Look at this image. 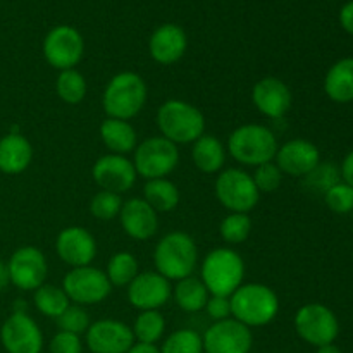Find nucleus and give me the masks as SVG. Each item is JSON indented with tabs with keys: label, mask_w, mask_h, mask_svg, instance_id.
<instances>
[{
	"label": "nucleus",
	"mask_w": 353,
	"mask_h": 353,
	"mask_svg": "<svg viewBox=\"0 0 353 353\" xmlns=\"http://www.w3.org/2000/svg\"><path fill=\"white\" fill-rule=\"evenodd\" d=\"M33 161V147L21 133H7L0 138V171L3 174H21Z\"/></svg>",
	"instance_id": "obj_23"
},
{
	"label": "nucleus",
	"mask_w": 353,
	"mask_h": 353,
	"mask_svg": "<svg viewBox=\"0 0 353 353\" xmlns=\"http://www.w3.org/2000/svg\"><path fill=\"white\" fill-rule=\"evenodd\" d=\"M188 48V37L179 24L165 23L155 28L148 40V52L157 64L171 65L181 61Z\"/></svg>",
	"instance_id": "obj_21"
},
{
	"label": "nucleus",
	"mask_w": 353,
	"mask_h": 353,
	"mask_svg": "<svg viewBox=\"0 0 353 353\" xmlns=\"http://www.w3.org/2000/svg\"><path fill=\"white\" fill-rule=\"evenodd\" d=\"M48 350H50V353H81V338H79L78 334L59 331V333L52 338L50 345H48Z\"/></svg>",
	"instance_id": "obj_40"
},
{
	"label": "nucleus",
	"mask_w": 353,
	"mask_h": 353,
	"mask_svg": "<svg viewBox=\"0 0 353 353\" xmlns=\"http://www.w3.org/2000/svg\"><path fill=\"white\" fill-rule=\"evenodd\" d=\"M92 176L100 190L117 193V195L130 192L138 178L133 161H130L126 155L117 154L102 155L93 164Z\"/></svg>",
	"instance_id": "obj_16"
},
{
	"label": "nucleus",
	"mask_w": 353,
	"mask_h": 353,
	"mask_svg": "<svg viewBox=\"0 0 353 353\" xmlns=\"http://www.w3.org/2000/svg\"><path fill=\"white\" fill-rule=\"evenodd\" d=\"M274 162L283 174L305 178L321 162V152L312 141L295 138L278 147Z\"/></svg>",
	"instance_id": "obj_20"
},
{
	"label": "nucleus",
	"mask_w": 353,
	"mask_h": 353,
	"mask_svg": "<svg viewBox=\"0 0 353 353\" xmlns=\"http://www.w3.org/2000/svg\"><path fill=\"white\" fill-rule=\"evenodd\" d=\"M9 285H10L9 269H7V264H3V262L0 261V292H3Z\"/></svg>",
	"instance_id": "obj_45"
},
{
	"label": "nucleus",
	"mask_w": 353,
	"mask_h": 353,
	"mask_svg": "<svg viewBox=\"0 0 353 353\" xmlns=\"http://www.w3.org/2000/svg\"><path fill=\"white\" fill-rule=\"evenodd\" d=\"M192 161L199 171L216 174L226 164V148L216 137L203 133L199 140L193 141Z\"/></svg>",
	"instance_id": "obj_26"
},
{
	"label": "nucleus",
	"mask_w": 353,
	"mask_h": 353,
	"mask_svg": "<svg viewBox=\"0 0 353 353\" xmlns=\"http://www.w3.org/2000/svg\"><path fill=\"white\" fill-rule=\"evenodd\" d=\"M126 353H161L155 345H145V343H134Z\"/></svg>",
	"instance_id": "obj_44"
},
{
	"label": "nucleus",
	"mask_w": 353,
	"mask_h": 353,
	"mask_svg": "<svg viewBox=\"0 0 353 353\" xmlns=\"http://www.w3.org/2000/svg\"><path fill=\"white\" fill-rule=\"evenodd\" d=\"M205 310H207V314H209V317L214 321V323H217V321L230 319V317H231L230 296L210 295L209 300H207Z\"/></svg>",
	"instance_id": "obj_41"
},
{
	"label": "nucleus",
	"mask_w": 353,
	"mask_h": 353,
	"mask_svg": "<svg viewBox=\"0 0 353 353\" xmlns=\"http://www.w3.org/2000/svg\"><path fill=\"white\" fill-rule=\"evenodd\" d=\"M0 341L7 353H41L43 333L26 312H12L0 330Z\"/></svg>",
	"instance_id": "obj_13"
},
{
	"label": "nucleus",
	"mask_w": 353,
	"mask_h": 353,
	"mask_svg": "<svg viewBox=\"0 0 353 353\" xmlns=\"http://www.w3.org/2000/svg\"><path fill=\"white\" fill-rule=\"evenodd\" d=\"M340 174H341V181L347 183V185H350L353 188V150H350L347 155H345L343 162H341Z\"/></svg>",
	"instance_id": "obj_43"
},
{
	"label": "nucleus",
	"mask_w": 353,
	"mask_h": 353,
	"mask_svg": "<svg viewBox=\"0 0 353 353\" xmlns=\"http://www.w3.org/2000/svg\"><path fill=\"white\" fill-rule=\"evenodd\" d=\"M128 302L131 307L143 310H159L171 300L172 286L169 279L157 271L138 272L137 278L126 286Z\"/></svg>",
	"instance_id": "obj_15"
},
{
	"label": "nucleus",
	"mask_w": 353,
	"mask_h": 353,
	"mask_svg": "<svg viewBox=\"0 0 353 353\" xmlns=\"http://www.w3.org/2000/svg\"><path fill=\"white\" fill-rule=\"evenodd\" d=\"M295 331L305 343L319 348L334 343L340 334L338 317L330 307L323 303H305L295 314Z\"/></svg>",
	"instance_id": "obj_9"
},
{
	"label": "nucleus",
	"mask_w": 353,
	"mask_h": 353,
	"mask_svg": "<svg viewBox=\"0 0 353 353\" xmlns=\"http://www.w3.org/2000/svg\"><path fill=\"white\" fill-rule=\"evenodd\" d=\"M143 200L155 212H171L179 205V190L165 178L148 179L143 186Z\"/></svg>",
	"instance_id": "obj_28"
},
{
	"label": "nucleus",
	"mask_w": 353,
	"mask_h": 353,
	"mask_svg": "<svg viewBox=\"0 0 353 353\" xmlns=\"http://www.w3.org/2000/svg\"><path fill=\"white\" fill-rule=\"evenodd\" d=\"M202 341L205 353H250L254 336L250 327L230 317L210 324Z\"/></svg>",
	"instance_id": "obj_14"
},
{
	"label": "nucleus",
	"mask_w": 353,
	"mask_h": 353,
	"mask_svg": "<svg viewBox=\"0 0 353 353\" xmlns=\"http://www.w3.org/2000/svg\"><path fill=\"white\" fill-rule=\"evenodd\" d=\"M316 353H341V350L336 347V345L331 343V345H324V347H319Z\"/></svg>",
	"instance_id": "obj_46"
},
{
	"label": "nucleus",
	"mask_w": 353,
	"mask_h": 353,
	"mask_svg": "<svg viewBox=\"0 0 353 353\" xmlns=\"http://www.w3.org/2000/svg\"><path fill=\"white\" fill-rule=\"evenodd\" d=\"M119 221L124 233L137 241L150 240L159 230L157 212L143 199H130L123 202Z\"/></svg>",
	"instance_id": "obj_22"
},
{
	"label": "nucleus",
	"mask_w": 353,
	"mask_h": 353,
	"mask_svg": "<svg viewBox=\"0 0 353 353\" xmlns=\"http://www.w3.org/2000/svg\"><path fill=\"white\" fill-rule=\"evenodd\" d=\"M55 252L59 259L69 268L92 265L97 257V241L88 230L81 226L64 228L55 240Z\"/></svg>",
	"instance_id": "obj_18"
},
{
	"label": "nucleus",
	"mask_w": 353,
	"mask_h": 353,
	"mask_svg": "<svg viewBox=\"0 0 353 353\" xmlns=\"http://www.w3.org/2000/svg\"><path fill=\"white\" fill-rule=\"evenodd\" d=\"M324 93L336 103L353 102V57L340 59L327 69Z\"/></svg>",
	"instance_id": "obj_25"
},
{
	"label": "nucleus",
	"mask_w": 353,
	"mask_h": 353,
	"mask_svg": "<svg viewBox=\"0 0 353 353\" xmlns=\"http://www.w3.org/2000/svg\"><path fill=\"white\" fill-rule=\"evenodd\" d=\"M209 296L210 293L207 292L202 279L195 278V276L179 279V281H176L174 288H172V299H174L176 305L183 312L188 314H195L205 309Z\"/></svg>",
	"instance_id": "obj_27"
},
{
	"label": "nucleus",
	"mask_w": 353,
	"mask_h": 353,
	"mask_svg": "<svg viewBox=\"0 0 353 353\" xmlns=\"http://www.w3.org/2000/svg\"><path fill=\"white\" fill-rule=\"evenodd\" d=\"M324 202L327 209L336 214H348L353 210V188L347 183L340 181L334 186H331L324 193Z\"/></svg>",
	"instance_id": "obj_38"
},
{
	"label": "nucleus",
	"mask_w": 353,
	"mask_h": 353,
	"mask_svg": "<svg viewBox=\"0 0 353 353\" xmlns=\"http://www.w3.org/2000/svg\"><path fill=\"white\" fill-rule=\"evenodd\" d=\"M214 192L221 205L230 212L248 214L261 200V192L255 186L254 178L238 168L224 169L219 172Z\"/></svg>",
	"instance_id": "obj_7"
},
{
	"label": "nucleus",
	"mask_w": 353,
	"mask_h": 353,
	"mask_svg": "<svg viewBox=\"0 0 353 353\" xmlns=\"http://www.w3.org/2000/svg\"><path fill=\"white\" fill-rule=\"evenodd\" d=\"M231 317L247 327H262L276 319L279 299L274 290L262 283H245L230 296Z\"/></svg>",
	"instance_id": "obj_2"
},
{
	"label": "nucleus",
	"mask_w": 353,
	"mask_h": 353,
	"mask_svg": "<svg viewBox=\"0 0 353 353\" xmlns=\"http://www.w3.org/2000/svg\"><path fill=\"white\" fill-rule=\"evenodd\" d=\"M148 88L138 72H117L107 83L102 95V107L107 117L130 121L143 110L147 103Z\"/></svg>",
	"instance_id": "obj_1"
},
{
	"label": "nucleus",
	"mask_w": 353,
	"mask_h": 353,
	"mask_svg": "<svg viewBox=\"0 0 353 353\" xmlns=\"http://www.w3.org/2000/svg\"><path fill=\"white\" fill-rule=\"evenodd\" d=\"M43 57L59 72L74 69L85 54L83 34L69 24H59L52 28L43 38Z\"/></svg>",
	"instance_id": "obj_11"
},
{
	"label": "nucleus",
	"mask_w": 353,
	"mask_h": 353,
	"mask_svg": "<svg viewBox=\"0 0 353 353\" xmlns=\"http://www.w3.org/2000/svg\"><path fill=\"white\" fill-rule=\"evenodd\" d=\"M200 279L210 295L231 296L243 285V259L233 248H214L203 259Z\"/></svg>",
	"instance_id": "obj_5"
},
{
	"label": "nucleus",
	"mask_w": 353,
	"mask_h": 353,
	"mask_svg": "<svg viewBox=\"0 0 353 353\" xmlns=\"http://www.w3.org/2000/svg\"><path fill=\"white\" fill-rule=\"evenodd\" d=\"M199 262V248L195 240L185 231H171L159 240L154 250L155 271L169 281H179L193 271Z\"/></svg>",
	"instance_id": "obj_3"
},
{
	"label": "nucleus",
	"mask_w": 353,
	"mask_h": 353,
	"mask_svg": "<svg viewBox=\"0 0 353 353\" xmlns=\"http://www.w3.org/2000/svg\"><path fill=\"white\" fill-rule=\"evenodd\" d=\"M100 140L110 150V154L117 155H128L134 152L138 145V134L137 130L130 121L114 119V117H107L100 124Z\"/></svg>",
	"instance_id": "obj_24"
},
{
	"label": "nucleus",
	"mask_w": 353,
	"mask_h": 353,
	"mask_svg": "<svg viewBox=\"0 0 353 353\" xmlns=\"http://www.w3.org/2000/svg\"><path fill=\"white\" fill-rule=\"evenodd\" d=\"M252 102L262 116L269 119H281L292 109V90L283 79L265 76L252 88Z\"/></svg>",
	"instance_id": "obj_19"
},
{
	"label": "nucleus",
	"mask_w": 353,
	"mask_h": 353,
	"mask_svg": "<svg viewBox=\"0 0 353 353\" xmlns=\"http://www.w3.org/2000/svg\"><path fill=\"white\" fill-rule=\"evenodd\" d=\"M57 326L61 331H65V333H72V334H78L81 336L83 333H86L90 327V316L88 312L85 310V307L81 305H71L57 317Z\"/></svg>",
	"instance_id": "obj_37"
},
{
	"label": "nucleus",
	"mask_w": 353,
	"mask_h": 353,
	"mask_svg": "<svg viewBox=\"0 0 353 353\" xmlns=\"http://www.w3.org/2000/svg\"><path fill=\"white\" fill-rule=\"evenodd\" d=\"M33 302L34 307L38 309V312L43 314L45 317H52V319H57V317L71 305V302H69L68 295L64 293L62 286L59 288V286L47 285V283H43L40 288L34 290Z\"/></svg>",
	"instance_id": "obj_29"
},
{
	"label": "nucleus",
	"mask_w": 353,
	"mask_h": 353,
	"mask_svg": "<svg viewBox=\"0 0 353 353\" xmlns=\"http://www.w3.org/2000/svg\"><path fill=\"white\" fill-rule=\"evenodd\" d=\"M161 353H203V341L196 331L178 330L165 338Z\"/></svg>",
	"instance_id": "obj_35"
},
{
	"label": "nucleus",
	"mask_w": 353,
	"mask_h": 353,
	"mask_svg": "<svg viewBox=\"0 0 353 353\" xmlns=\"http://www.w3.org/2000/svg\"><path fill=\"white\" fill-rule=\"evenodd\" d=\"M340 24L348 34L353 37V0L345 3L340 10Z\"/></svg>",
	"instance_id": "obj_42"
},
{
	"label": "nucleus",
	"mask_w": 353,
	"mask_h": 353,
	"mask_svg": "<svg viewBox=\"0 0 353 353\" xmlns=\"http://www.w3.org/2000/svg\"><path fill=\"white\" fill-rule=\"evenodd\" d=\"M62 290L68 295L69 302L74 305H97L102 303L112 292V285L107 279L105 271L85 265L74 268L62 279Z\"/></svg>",
	"instance_id": "obj_10"
},
{
	"label": "nucleus",
	"mask_w": 353,
	"mask_h": 353,
	"mask_svg": "<svg viewBox=\"0 0 353 353\" xmlns=\"http://www.w3.org/2000/svg\"><path fill=\"white\" fill-rule=\"evenodd\" d=\"M85 334L92 353H126L134 345L133 330L116 319L95 321Z\"/></svg>",
	"instance_id": "obj_17"
},
{
	"label": "nucleus",
	"mask_w": 353,
	"mask_h": 353,
	"mask_svg": "<svg viewBox=\"0 0 353 353\" xmlns=\"http://www.w3.org/2000/svg\"><path fill=\"white\" fill-rule=\"evenodd\" d=\"M254 183L261 193H274L283 183L281 169L276 165V162H265V164L257 165L254 172Z\"/></svg>",
	"instance_id": "obj_39"
},
{
	"label": "nucleus",
	"mask_w": 353,
	"mask_h": 353,
	"mask_svg": "<svg viewBox=\"0 0 353 353\" xmlns=\"http://www.w3.org/2000/svg\"><path fill=\"white\" fill-rule=\"evenodd\" d=\"M341 181L340 169L333 162H319L309 174L303 178V185L316 193H326L331 186Z\"/></svg>",
	"instance_id": "obj_34"
},
{
	"label": "nucleus",
	"mask_w": 353,
	"mask_h": 353,
	"mask_svg": "<svg viewBox=\"0 0 353 353\" xmlns=\"http://www.w3.org/2000/svg\"><path fill=\"white\" fill-rule=\"evenodd\" d=\"M179 164L178 145L164 137H150L134 148L133 165L137 174L148 179L165 178Z\"/></svg>",
	"instance_id": "obj_8"
},
{
	"label": "nucleus",
	"mask_w": 353,
	"mask_h": 353,
	"mask_svg": "<svg viewBox=\"0 0 353 353\" xmlns=\"http://www.w3.org/2000/svg\"><path fill=\"white\" fill-rule=\"evenodd\" d=\"M86 90H88V85H86L85 76L79 71L65 69V71L59 72L57 81H55V92L62 102L69 103V105L81 103L86 97Z\"/></svg>",
	"instance_id": "obj_32"
},
{
	"label": "nucleus",
	"mask_w": 353,
	"mask_h": 353,
	"mask_svg": "<svg viewBox=\"0 0 353 353\" xmlns=\"http://www.w3.org/2000/svg\"><path fill=\"white\" fill-rule=\"evenodd\" d=\"M221 238L228 245H240L248 240L252 233V219L248 214L230 212L219 226Z\"/></svg>",
	"instance_id": "obj_33"
},
{
	"label": "nucleus",
	"mask_w": 353,
	"mask_h": 353,
	"mask_svg": "<svg viewBox=\"0 0 353 353\" xmlns=\"http://www.w3.org/2000/svg\"><path fill=\"white\" fill-rule=\"evenodd\" d=\"M131 330L138 343L155 345L164 336L165 319L159 310H143L138 314Z\"/></svg>",
	"instance_id": "obj_30"
},
{
	"label": "nucleus",
	"mask_w": 353,
	"mask_h": 353,
	"mask_svg": "<svg viewBox=\"0 0 353 353\" xmlns=\"http://www.w3.org/2000/svg\"><path fill=\"white\" fill-rule=\"evenodd\" d=\"M121 207H123V199L121 195L112 192L100 190L90 200V214L99 221H112L119 216Z\"/></svg>",
	"instance_id": "obj_36"
},
{
	"label": "nucleus",
	"mask_w": 353,
	"mask_h": 353,
	"mask_svg": "<svg viewBox=\"0 0 353 353\" xmlns=\"http://www.w3.org/2000/svg\"><path fill=\"white\" fill-rule=\"evenodd\" d=\"M161 137L174 145L193 143L205 133V116L185 100H165L155 116Z\"/></svg>",
	"instance_id": "obj_4"
},
{
	"label": "nucleus",
	"mask_w": 353,
	"mask_h": 353,
	"mask_svg": "<svg viewBox=\"0 0 353 353\" xmlns=\"http://www.w3.org/2000/svg\"><path fill=\"white\" fill-rule=\"evenodd\" d=\"M138 274V261L130 252H117L107 262L105 276L109 283L117 288L128 286Z\"/></svg>",
	"instance_id": "obj_31"
},
{
	"label": "nucleus",
	"mask_w": 353,
	"mask_h": 353,
	"mask_svg": "<svg viewBox=\"0 0 353 353\" xmlns=\"http://www.w3.org/2000/svg\"><path fill=\"white\" fill-rule=\"evenodd\" d=\"M9 278L16 288L23 292H34L45 283L48 274L47 257L37 247H21L10 255L7 262Z\"/></svg>",
	"instance_id": "obj_12"
},
{
	"label": "nucleus",
	"mask_w": 353,
	"mask_h": 353,
	"mask_svg": "<svg viewBox=\"0 0 353 353\" xmlns=\"http://www.w3.org/2000/svg\"><path fill=\"white\" fill-rule=\"evenodd\" d=\"M278 147V140L268 126L243 124L230 134L226 150L240 164L257 168L274 161Z\"/></svg>",
	"instance_id": "obj_6"
}]
</instances>
